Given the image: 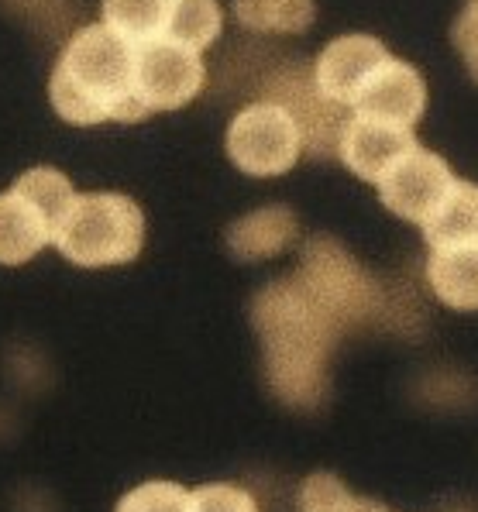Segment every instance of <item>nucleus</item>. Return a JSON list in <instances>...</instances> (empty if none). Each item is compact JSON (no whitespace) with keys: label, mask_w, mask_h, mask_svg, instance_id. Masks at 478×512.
Here are the masks:
<instances>
[{"label":"nucleus","mask_w":478,"mask_h":512,"mask_svg":"<svg viewBox=\"0 0 478 512\" xmlns=\"http://www.w3.org/2000/svg\"><path fill=\"white\" fill-rule=\"evenodd\" d=\"M269 392L289 409H317L331 392V351L344 327L296 275L269 282L252 299Z\"/></svg>","instance_id":"1"},{"label":"nucleus","mask_w":478,"mask_h":512,"mask_svg":"<svg viewBox=\"0 0 478 512\" xmlns=\"http://www.w3.org/2000/svg\"><path fill=\"white\" fill-rule=\"evenodd\" d=\"M49 97L62 121L80 128L148 117L138 93V45L104 21L80 28L59 52Z\"/></svg>","instance_id":"2"},{"label":"nucleus","mask_w":478,"mask_h":512,"mask_svg":"<svg viewBox=\"0 0 478 512\" xmlns=\"http://www.w3.org/2000/svg\"><path fill=\"white\" fill-rule=\"evenodd\" d=\"M145 244L141 207L124 193H80L62 220L56 248L83 269L135 262Z\"/></svg>","instance_id":"3"},{"label":"nucleus","mask_w":478,"mask_h":512,"mask_svg":"<svg viewBox=\"0 0 478 512\" xmlns=\"http://www.w3.org/2000/svg\"><path fill=\"white\" fill-rule=\"evenodd\" d=\"M348 330L386 320V289L334 238H310L293 272Z\"/></svg>","instance_id":"4"},{"label":"nucleus","mask_w":478,"mask_h":512,"mask_svg":"<svg viewBox=\"0 0 478 512\" xmlns=\"http://www.w3.org/2000/svg\"><path fill=\"white\" fill-rule=\"evenodd\" d=\"M227 155L245 176H282L300 162L303 135L296 121L289 117L286 107L272 104V100H258L248 104L234 121L227 124Z\"/></svg>","instance_id":"5"},{"label":"nucleus","mask_w":478,"mask_h":512,"mask_svg":"<svg viewBox=\"0 0 478 512\" xmlns=\"http://www.w3.org/2000/svg\"><path fill=\"white\" fill-rule=\"evenodd\" d=\"M262 100H272V104L289 110V117L303 135V152L313 159H327V155L341 152V138L355 110L320 90L313 66H282L279 73L269 76Z\"/></svg>","instance_id":"6"},{"label":"nucleus","mask_w":478,"mask_h":512,"mask_svg":"<svg viewBox=\"0 0 478 512\" xmlns=\"http://www.w3.org/2000/svg\"><path fill=\"white\" fill-rule=\"evenodd\" d=\"M207 69L197 49L172 38H152L138 45V93L152 110H179L203 90Z\"/></svg>","instance_id":"7"},{"label":"nucleus","mask_w":478,"mask_h":512,"mask_svg":"<svg viewBox=\"0 0 478 512\" xmlns=\"http://www.w3.org/2000/svg\"><path fill=\"white\" fill-rule=\"evenodd\" d=\"M454 183H458V176L451 172V165L437 152L420 145L382 179L379 196L396 217L413 220V224L423 227L430 214L444 203V196L451 193Z\"/></svg>","instance_id":"8"},{"label":"nucleus","mask_w":478,"mask_h":512,"mask_svg":"<svg viewBox=\"0 0 478 512\" xmlns=\"http://www.w3.org/2000/svg\"><path fill=\"white\" fill-rule=\"evenodd\" d=\"M413 148H420V141L413 138V128L382 121V117L355 114L341 138L338 159L348 165L358 179L379 186Z\"/></svg>","instance_id":"9"},{"label":"nucleus","mask_w":478,"mask_h":512,"mask_svg":"<svg viewBox=\"0 0 478 512\" xmlns=\"http://www.w3.org/2000/svg\"><path fill=\"white\" fill-rule=\"evenodd\" d=\"M393 55L386 52V45L372 35H341L327 45L313 62L320 90L331 100L355 110L358 97L365 93V86L372 83V76L379 73Z\"/></svg>","instance_id":"10"},{"label":"nucleus","mask_w":478,"mask_h":512,"mask_svg":"<svg viewBox=\"0 0 478 512\" xmlns=\"http://www.w3.org/2000/svg\"><path fill=\"white\" fill-rule=\"evenodd\" d=\"M423 107H427V83L410 62L389 59L379 73L372 76V83L365 86V93L358 97L355 114L382 117V121L403 124L413 128L420 121Z\"/></svg>","instance_id":"11"},{"label":"nucleus","mask_w":478,"mask_h":512,"mask_svg":"<svg viewBox=\"0 0 478 512\" xmlns=\"http://www.w3.org/2000/svg\"><path fill=\"white\" fill-rule=\"evenodd\" d=\"M45 244H56V227L49 217L18 189L0 193V265L31 262Z\"/></svg>","instance_id":"12"},{"label":"nucleus","mask_w":478,"mask_h":512,"mask_svg":"<svg viewBox=\"0 0 478 512\" xmlns=\"http://www.w3.org/2000/svg\"><path fill=\"white\" fill-rule=\"evenodd\" d=\"M300 234V220L289 207H262L238 217L227 227V244L245 262H262L279 251H286Z\"/></svg>","instance_id":"13"},{"label":"nucleus","mask_w":478,"mask_h":512,"mask_svg":"<svg viewBox=\"0 0 478 512\" xmlns=\"http://www.w3.org/2000/svg\"><path fill=\"white\" fill-rule=\"evenodd\" d=\"M427 282L451 310H478V244L434 248L427 258Z\"/></svg>","instance_id":"14"},{"label":"nucleus","mask_w":478,"mask_h":512,"mask_svg":"<svg viewBox=\"0 0 478 512\" xmlns=\"http://www.w3.org/2000/svg\"><path fill=\"white\" fill-rule=\"evenodd\" d=\"M423 238H427L430 251L478 244V186L458 179L441 207L423 224Z\"/></svg>","instance_id":"15"},{"label":"nucleus","mask_w":478,"mask_h":512,"mask_svg":"<svg viewBox=\"0 0 478 512\" xmlns=\"http://www.w3.org/2000/svg\"><path fill=\"white\" fill-rule=\"evenodd\" d=\"M234 14L245 28L262 35H300L313 25V0H234Z\"/></svg>","instance_id":"16"},{"label":"nucleus","mask_w":478,"mask_h":512,"mask_svg":"<svg viewBox=\"0 0 478 512\" xmlns=\"http://www.w3.org/2000/svg\"><path fill=\"white\" fill-rule=\"evenodd\" d=\"M172 0H104V25L128 42L145 45L166 35Z\"/></svg>","instance_id":"17"},{"label":"nucleus","mask_w":478,"mask_h":512,"mask_svg":"<svg viewBox=\"0 0 478 512\" xmlns=\"http://www.w3.org/2000/svg\"><path fill=\"white\" fill-rule=\"evenodd\" d=\"M221 28H224V14L217 0H172L169 25L162 38H172V42L203 52L207 45L217 42Z\"/></svg>","instance_id":"18"},{"label":"nucleus","mask_w":478,"mask_h":512,"mask_svg":"<svg viewBox=\"0 0 478 512\" xmlns=\"http://www.w3.org/2000/svg\"><path fill=\"white\" fill-rule=\"evenodd\" d=\"M11 189H18L21 196H28V200L49 217V224L56 227V234H59L62 220L69 217V210H73L76 196H80L73 189V183H69V176H62L59 169H49V165L28 169L25 176H18V183Z\"/></svg>","instance_id":"19"},{"label":"nucleus","mask_w":478,"mask_h":512,"mask_svg":"<svg viewBox=\"0 0 478 512\" xmlns=\"http://www.w3.org/2000/svg\"><path fill=\"white\" fill-rule=\"evenodd\" d=\"M300 512H389L382 502L355 495L338 475L317 471L300 488Z\"/></svg>","instance_id":"20"},{"label":"nucleus","mask_w":478,"mask_h":512,"mask_svg":"<svg viewBox=\"0 0 478 512\" xmlns=\"http://www.w3.org/2000/svg\"><path fill=\"white\" fill-rule=\"evenodd\" d=\"M114 512H193V492L179 482H145L131 488Z\"/></svg>","instance_id":"21"},{"label":"nucleus","mask_w":478,"mask_h":512,"mask_svg":"<svg viewBox=\"0 0 478 512\" xmlns=\"http://www.w3.org/2000/svg\"><path fill=\"white\" fill-rule=\"evenodd\" d=\"M193 512H258V502L231 482H210L193 488Z\"/></svg>","instance_id":"22"},{"label":"nucleus","mask_w":478,"mask_h":512,"mask_svg":"<svg viewBox=\"0 0 478 512\" xmlns=\"http://www.w3.org/2000/svg\"><path fill=\"white\" fill-rule=\"evenodd\" d=\"M451 42L465 59L468 76L478 83V0H465V7L451 25Z\"/></svg>","instance_id":"23"}]
</instances>
